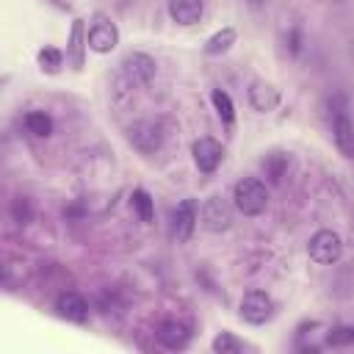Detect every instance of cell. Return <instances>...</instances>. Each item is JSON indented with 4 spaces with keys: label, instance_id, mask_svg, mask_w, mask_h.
<instances>
[{
    "label": "cell",
    "instance_id": "obj_16",
    "mask_svg": "<svg viewBox=\"0 0 354 354\" xmlns=\"http://www.w3.org/2000/svg\"><path fill=\"white\" fill-rule=\"evenodd\" d=\"M260 166H263V171H266V177L271 183H282V177H285V171L290 166V158H288V152H268L260 160Z\"/></svg>",
    "mask_w": 354,
    "mask_h": 354
},
{
    "label": "cell",
    "instance_id": "obj_1",
    "mask_svg": "<svg viewBox=\"0 0 354 354\" xmlns=\"http://www.w3.org/2000/svg\"><path fill=\"white\" fill-rule=\"evenodd\" d=\"M232 202L243 216H260L268 207V191L260 177H241L232 188Z\"/></svg>",
    "mask_w": 354,
    "mask_h": 354
},
{
    "label": "cell",
    "instance_id": "obj_14",
    "mask_svg": "<svg viewBox=\"0 0 354 354\" xmlns=\"http://www.w3.org/2000/svg\"><path fill=\"white\" fill-rule=\"evenodd\" d=\"M86 50H88V33L83 28V19H72V30H69V41H66V58H69L72 69H83Z\"/></svg>",
    "mask_w": 354,
    "mask_h": 354
},
{
    "label": "cell",
    "instance_id": "obj_21",
    "mask_svg": "<svg viewBox=\"0 0 354 354\" xmlns=\"http://www.w3.org/2000/svg\"><path fill=\"white\" fill-rule=\"evenodd\" d=\"M36 61H39V66H41V72H47V75H55L61 66H64V53L58 50V47H41L39 53H36Z\"/></svg>",
    "mask_w": 354,
    "mask_h": 354
},
{
    "label": "cell",
    "instance_id": "obj_24",
    "mask_svg": "<svg viewBox=\"0 0 354 354\" xmlns=\"http://www.w3.org/2000/svg\"><path fill=\"white\" fill-rule=\"evenodd\" d=\"M326 346L332 348H343V346H354V326H337L326 335Z\"/></svg>",
    "mask_w": 354,
    "mask_h": 354
},
{
    "label": "cell",
    "instance_id": "obj_11",
    "mask_svg": "<svg viewBox=\"0 0 354 354\" xmlns=\"http://www.w3.org/2000/svg\"><path fill=\"white\" fill-rule=\"evenodd\" d=\"M246 97H249V105H252L254 111H260V113L274 111V108L279 105V100H282V97H279V88L271 86L268 80H252Z\"/></svg>",
    "mask_w": 354,
    "mask_h": 354
},
{
    "label": "cell",
    "instance_id": "obj_12",
    "mask_svg": "<svg viewBox=\"0 0 354 354\" xmlns=\"http://www.w3.org/2000/svg\"><path fill=\"white\" fill-rule=\"evenodd\" d=\"M55 310L61 318H66L72 324H86V318H88V301L75 290H64L55 299Z\"/></svg>",
    "mask_w": 354,
    "mask_h": 354
},
{
    "label": "cell",
    "instance_id": "obj_15",
    "mask_svg": "<svg viewBox=\"0 0 354 354\" xmlns=\"http://www.w3.org/2000/svg\"><path fill=\"white\" fill-rule=\"evenodd\" d=\"M205 14V0H169V17L177 25H196Z\"/></svg>",
    "mask_w": 354,
    "mask_h": 354
},
{
    "label": "cell",
    "instance_id": "obj_8",
    "mask_svg": "<svg viewBox=\"0 0 354 354\" xmlns=\"http://www.w3.org/2000/svg\"><path fill=\"white\" fill-rule=\"evenodd\" d=\"M202 224L210 232H224L232 227V207L224 196H207L202 205Z\"/></svg>",
    "mask_w": 354,
    "mask_h": 354
},
{
    "label": "cell",
    "instance_id": "obj_23",
    "mask_svg": "<svg viewBox=\"0 0 354 354\" xmlns=\"http://www.w3.org/2000/svg\"><path fill=\"white\" fill-rule=\"evenodd\" d=\"M11 218H14L19 227H25V224L33 221V205H30L28 196H17V199L11 202Z\"/></svg>",
    "mask_w": 354,
    "mask_h": 354
},
{
    "label": "cell",
    "instance_id": "obj_4",
    "mask_svg": "<svg viewBox=\"0 0 354 354\" xmlns=\"http://www.w3.org/2000/svg\"><path fill=\"white\" fill-rule=\"evenodd\" d=\"M307 252H310V260H313V263H318V266H332V263H337L340 254H343V241H340V235L332 232V230H318V232L310 238Z\"/></svg>",
    "mask_w": 354,
    "mask_h": 354
},
{
    "label": "cell",
    "instance_id": "obj_9",
    "mask_svg": "<svg viewBox=\"0 0 354 354\" xmlns=\"http://www.w3.org/2000/svg\"><path fill=\"white\" fill-rule=\"evenodd\" d=\"M196 221H199V202L196 199H183L177 207H174V216H171V235L185 243L194 230H196Z\"/></svg>",
    "mask_w": 354,
    "mask_h": 354
},
{
    "label": "cell",
    "instance_id": "obj_22",
    "mask_svg": "<svg viewBox=\"0 0 354 354\" xmlns=\"http://www.w3.org/2000/svg\"><path fill=\"white\" fill-rule=\"evenodd\" d=\"M210 348H213L216 354H238V351L243 348V343H241V340H238L232 332H218V335L213 337Z\"/></svg>",
    "mask_w": 354,
    "mask_h": 354
},
{
    "label": "cell",
    "instance_id": "obj_18",
    "mask_svg": "<svg viewBox=\"0 0 354 354\" xmlns=\"http://www.w3.org/2000/svg\"><path fill=\"white\" fill-rule=\"evenodd\" d=\"M25 130L33 133L36 138H47V136L53 133V119H50V113H44V111H30V113H25Z\"/></svg>",
    "mask_w": 354,
    "mask_h": 354
},
{
    "label": "cell",
    "instance_id": "obj_17",
    "mask_svg": "<svg viewBox=\"0 0 354 354\" xmlns=\"http://www.w3.org/2000/svg\"><path fill=\"white\" fill-rule=\"evenodd\" d=\"M235 39H238L235 28H221V30H216V33L205 41V53H207V55H221V53H227V50L235 44Z\"/></svg>",
    "mask_w": 354,
    "mask_h": 354
},
{
    "label": "cell",
    "instance_id": "obj_6",
    "mask_svg": "<svg viewBox=\"0 0 354 354\" xmlns=\"http://www.w3.org/2000/svg\"><path fill=\"white\" fill-rule=\"evenodd\" d=\"M271 315H274V301H271V296L266 290H249V293H243V299H241V318L246 324L260 326Z\"/></svg>",
    "mask_w": 354,
    "mask_h": 354
},
{
    "label": "cell",
    "instance_id": "obj_5",
    "mask_svg": "<svg viewBox=\"0 0 354 354\" xmlns=\"http://www.w3.org/2000/svg\"><path fill=\"white\" fill-rule=\"evenodd\" d=\"M116 44H119V28L111 22V17L97 11L91 25H88V50L108 55L111 50H116Z\"/></svg>",
    "mask_w": 354,
    "mask_h": 354
},
{
    "label": "cell",
    "instance_id": "obj_19",
    "mask_svg": "<svg viewBox=\"0 0 354 354\" xmlns=\"http://www.w3.org/2000/svg\"><path fill=\"white\" fill-rule=\"evenodd\" d=\"M210 100H213V108H216L218 119H221L227 127H232V122H235V105H232L230 94L221 91V88H213V91H210Z\"/></svg>",
    "mask_w": 354,
    "mask_h": 354
},
{
    "label": "cell",
    "instance_id": "obj_13",
    "mask_svg": "<svg viewBox=\"0 0 354 354\" xmlns=\"http://www.w3.org/2000/svg\"><path fill=\"white\" fill-rule=\"evenodd\" d=\"M332 138H335L337 152H340L343 158L354 160V122H351L343 111H337L335 119H332Z\"/></svg>",
    "mask_w": 354,
    "mask_h": 354
},
{
    "label": "cell",
    "instance_id": "obj_20",
    "mask_svg": "<svg viewBox=\"0 0 354 354\" xmlns=\"http://www.w3.org/2000/svg\"><path fill=\"white\" fill-rule=\"evenodd\" d=\"M130 205H133V210L138 213V218H141L144 224H152V218H155V202H152V196H149L144 188H136V191H133Z\"/></svg>",
    "mask_w": 354,
    "mask_h": 354
},
{
    "label": "cell",
    "instance_id": "obj_2",
    "mask_svg": "<svg viewBox=\"0 0 354 354\" xmlns=\"http://www.w3.org/2000/svg\"><path fill=\"white\" fill-rule=\"evenodd\" d=\"M119 72H122L124 86L138 88V86H147V83L155 77L158 64H155V58H152V55H147V53H138V50H136V53H127V55L122 58Z\"/></svg>",
    "mask_w": 354,
    "mask_h": 354
},
{
    "label": "cell",
    "instance_id": "obj_10",
    "mask_svg": "<svg viewBox=\"0 0 354 354\" xmlns=\"http://www.w3.org/2000/svg\"><path fill=\"white\" fill-rule=\"evenodd\" d=\"M155 340L169 351H183L191 340V332L180 321H160L158 329H155Z\"/></svg>",
    "mask_w": 354,
    "mask_h": 354
},
{
    "label": "cell",
    "instance_id": "obj_7",
    "mask_svg": "<svg viewBox=\"0 0 354 354\" xmlns=\"http://www.w3.org/2000/svg\"><path fill=\"white\" fill-rule=\"evenodd\" d=\"M191 155H194V163H196V169H199L202 174H213V171L218 169L221 158H224V147H221L216 138L202 136V138H196V141L191 144Z\"/></svg>",
    "mask_w": 354,
    "mask_h": 354
},
{
    "label": "cell",
    "instance_id": "obj_25",
    "mask_svg": "<svg viewBox=\"0 0 354 354\" xmlns=\"http://www.w3.org/2000/svg\"><path fill=\"white\" fill-rule=\"evenodd\" d=\"M285 44H288V53H290V55H299V53H301V30H299V25H293V28L285 33Z\"/></svg>",
    "mask_w": 354,
    "mask_h": 354
},
{
    "label": "cell",
    "instance_id": "obj_3",
    "mask_svg": "<svg viewBox=\"0 0 354 354\" xmlns=\"http://www.w3.org/2000/svg\"><path fill=\"white\" fill-rule=\"evenodd\" d=\"M127 141H130L138 152L152 155V152H158V149L163 147V127H160V122H155V119L133 122V124L127 127Z\"/></svg>",
    "mask_w": 354,
    "mask_h": 354
}]
</instances>
